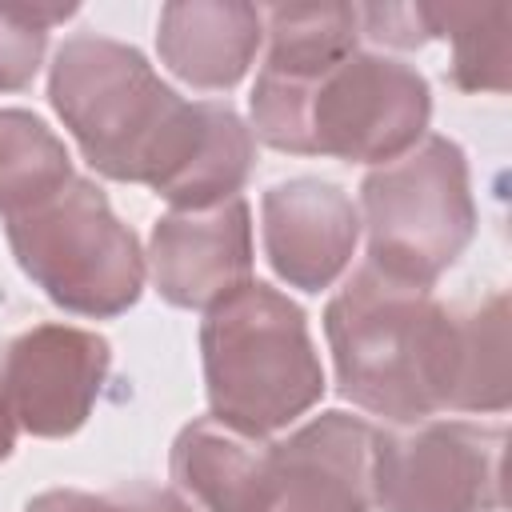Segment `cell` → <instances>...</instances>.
Here are the masks:
<instances>
[{"label":"cell","instance_id":"obj_7","mask_svg":"<svg viewBox=\"0 0 512 512\" xmlns=\"http://www.w3.org/2000/svg\"><path fill=\"white\" fill-rule=\"evenodd\" d=\"M504 444V424L372 428V504L380 512H496L504 504Z\"/></svg>","mask_w":512,"mask_h":512},{"label":"cell","instance_id":"obj_1","mask_svg":"<svg viewBox=\"0 0 512 512\" xmlns=\"http://www.w3.org/2000/svg\"><path fill=\"white\" fill-rule=\"evenodd\" d=\"M48 96L96 172L148 184L184 212L240 196L256 168V140L236 108L176 96L120 40L68 36L52 60Z\"/></svg>","mask_w":512,"mask_h":512},{"label":"cell","instance_id":"obj_14","mask_svg":"<svg viewBox=\"0 0 512 512\" xmlns=\"http://www.w3.org/2000/svg\"><path fill=\"white\" fill-rule=\"evenodd\" d=\"M268 60L264 72L276 76H320L356 52L360 20L352 4H276L264 12Z\"/></svg>","mask_w":512,"mask_h":512},{"label":"cell","instance_id":"obj_8","mask_svg":"<svg viewBox=\"0 0 512 512\" xmlns=\"http://www.w3.org/2000/svg\"><path fill=\"white\" fill-rule=\"evenodd\" d=\"M104 336L72 324H36L0 344V408L16 432L72 436L108 376Z\"/></svg>","mask_w":512,"mask_h":512},{"label":"cell","instance_id":"obj_13","mask_svg":"<svg viewBox=\"0 0 512 512\" xmlns=\"http://www.w3.org/2000/svg\"><path fill=\"white\" fill-rule=\"evenodd\" d=\"M264 36V12L252 4H164L160 8V60L192 88H232L248 72Z\"/></svg>","mask_w":512,"mask_h":512},{"label":"cell","instance_id":"obj_11","mask_svg":"<svg viewBox=\"0 0 512 512\" xmlns=\"http://www.w3.org/2000/svg\"><path fill=\"white\" fill-rule=\"evenodd\" d=\"M280 488L268 512H368L372 428L348 412H324L276 444Z\"/></svg>","mask_w":512,"mask_h":512},{"label":"cell","instance_id":"obj_12","mask_svg":"<svg viewBox=\"0 0 512 512\" xmlns=\"http://www.w3.org/2000/svg\"><path fill=\"white\" fill-rule=\"evenodd\" d=\"M172 480L208 512H268L280 488L276 444L212 416L192 420L172 444Z\"/></svg>","mask_w":512,"mask_h":512},{"label":"cell","instance_id":"obj_15","mask_svg":"<svg viewBox=\"0 0 512 512\" xmlns=\"http://www.w3.org/2000/svg\"><path fill=\"white\" fill-rule=\"evenodd\" d=\"M432 32L452 40V84L460 92H508L512 4H432Z\"/></svg>","mask_w":512,"mask_h":512},{"label":"cell","instance_id":"obj_17","mask_svg":"<svg viewBox=\"0 0 512 512\" xmlns=\"http://www.w3.org/2000/svg\"><path fill=\"white\" fill-rule=\"evenodd\" d=\"M76 16V4H0V92H20L32 84L48 28Z\"/></svg>","mask_w":512,"mask_h":512},{"label":"cell","instance_id":"obj_18","mask_svg":"<svg viewBox=\"0 0 512 512\" xmlns=\"http://www.w3.org/2000/svg\"><path fill=\"white\" fill-rule=\"evenodd\" d=\"M24 512H192L172 488L136 480L108 492H80V488H52L28 500Z\"/></svg>","mask_w":512,"mask_h":512},{"label":"cell","instance_id":"obj_2","mask_svg":"<svg viewBox=\"0 0 512 512\" xmlns=\"http://www.w3.org/2000/svg\"><path fill=\"white\" fill-rule=\"evenodd\" d=\"M324 332L340 392L392 424H420L444 408H508V296L448 308L432 288L400 284L372 264L328 300Z\"/></svg>","mask_w":512,"mask_h":512},{"label":"cell","instance_id":"obj_20","mask_svg":"<svg viewBox=\"0 0 512 512\" xmlns=\"http://www.w3.org/2000/svg\"><path fill=\"white\" fill-rule=\"evenodd\" d=\"M12 448H16V424H12V420L4 416V408H0V460H8Z\"/></svg>","mask_w":512,"mask_h":512},{"label":"cell","instance_id":"obj_6","mask_svg":"<svg viewBox=\"0 0 512 512\" xmlns=\"http://www.w3.org/2000/svg\"><path fill=\"white\" fill-rule=\"evenodd\" d=\"M360 208L368 264L400 284L432 288L476 232L460 144L424 136L404 156L372 168L360 184Z\"/></svg>","mask_w":512,"mask_h":512},{"label":"cell","instance_id":"obj_19","mask_svg":"<svg viewBox=\"0 0 512 512\" xmlns=\"http://www.w3.org/2000/svg\"><path fill=\"white\" fill-rule=\"evenodd\" d=\"M360 36L392 48H420L432 32V4H364L356 8Z\"/></svg>","mask_w":512,"mask_h":512},{"label":"cell","instance_id":"obj_10","mask_svg":"<svg viewBox=\"0 0 512 512\" xmlns=\"http://www.w3.org/2000/svg\"><path fill=\"white\" fill-rule=\"evenodd\" d=\"M264 252L280 280L304 292L328 288L352 260L360 236L356 204L328 180H288L264 192Z\"/></svg>","mask_w":512,"mask_h":512},{"label":"cell","instance_id":"obj_3","mask_svg":"<svg viewBox=\"0 0 512 512\" xmlns=\"http://www.w3.org/2000/svg\"><path fill=\"white\" fill-rule=\"evenodd\" d=\"M432 116L428 80L400 60L348 52L320 76H256V136L296 156L388 164L424 140Z\"/></svg>","mask_w":512,"mask_h":512},{"label":"cell","instance_id":"obj_16","mask_svg":"<svg viewBox=\"0 0 512 512\" xmlns=\"http://www.w3.org/2000/svg\"><path fill=\"white\" fill-rule=\"evenodd\" d=\"M72 180L68 148L52 128L20 108H0V212L16 216Z\"/></svg>","mask_w":512,"mask_h":512},{"label":"cell","instance_id":"obj_5","mask_svg":"<svg viewBox=\"0 0 512 512\" xmlns=\"http://www.w3.org/2000/svg\"><path fill=\"white\" fill-rule=\"evenodd\" d=\"M16 264L76 316H120L144 288V252L92 180L72 176L48 200L8 216Z\"/></svg>","mask_w":512,"mask_h":512},{"label":"cell","instance_id":"obj_9","mask_svg":"<svg viewBox=\"0 0 512 512\" xmlns=\"http://www.w3.org/2000/svg\"><path fill=\"white\" fill-rule=\"evenodd\" d=\"M152 280L176 308H212L252 276V224L244 196L196 212H168L152 228Z\"/></svg>","mask_w":512,"mask_h":512},{"label":"cell","instance_id":"obj_4","mask_svg":"<svg viewBox=\"0 0 512 512\" xmlns=\"http://www.w3.org/2000/svg\"><path fill=\"white\" fill-rule=\"evenodd\" d=\"M200 352L212 420L244 436H268L324 396V368L304 312L260 280L208 308Z\"/></svg>","mask_w":512,"mask_h":512}]
</instances>
